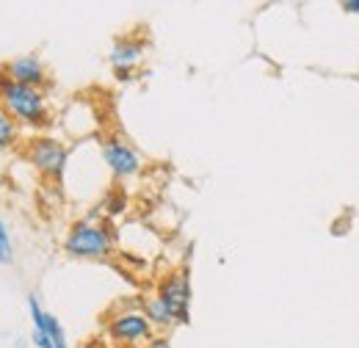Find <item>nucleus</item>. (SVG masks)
Returning <instances> with one entry per match:
<instances>
[{
    "instance_id": "10",
    "label": "nucleus",
    "mask_w": 359,
    "mask_h": 348,
    "mask_svg": "<svg viewBox=\"0 0 359 348\" xmlns=\"http://www.w3.org/2000/svg\"><path fill=\"white\" fill-rule=\"evenodd\" d=\"M138 302H141V309H144V315L149 318V323L155 326V332L158 335H166L169 329H175L177 326V318H175V312L169 309V307L161 302V296L152 290V293H144V296H138Z\"/></svg>"
},
{
    "instance_id": "8",
    "label": "nucleus",
    "mask_w": 359,
    "mask_h": 348,
    "mask_svg": "<svg viewBox=\"0 0 359 348\" xmlns=\"http://www.w3.org/2000/svg\"><path fill=\"white\" fill-rule=\"evenodd\" d=\"M0 69H3L14 83H22V86L45 88L47 83H50V75H47L45 61H42L39 55H34V53L11 58V61H6Z\"/></svg>"
},
{
    "instance_id": "9",
    "label": "nucleus",
    "mask_w": 359,
    "mask_h": 348,
    "mask_svg": "<svg viewBox=\"0 0 359 348\" xmlns=\"http://www.w3.org/2000/svg\"><path fill=\"white\" fill-rule=\"evenodd\" d=\"M28 312H31L34 332H42L47 340L53 343V348H69V340H67V332H64L61 321L53 312H47L36 293H28Z\"/></svg>"
},
{
    "instance_id": "1",
    "label": "nucleus",
    "mask_w": 359,
    "mask_h": 348,
    "mask_svg": "<svg viewBox=\"0 0 359 348\" xmlns=\"http://www.w3.org/2000/svg\"><path fill=\"white\" fill-rule=\"evenodd\" d=\"M0 108L20 128H28V130H47L53 125L45 88L14 83L3 69H0Z\"/></svg>"
},
{
    "instance_id": "4",
    "label": "nucleus",
    "mask_w": 359,
    "mask_h": 348,
    "mask_svg": "<svg viewBox=\"0 0 359 348\" xmlns=\"http://www.w3.org/2000/svg\"><path fill=\"white\" fill-rule=\"evenodd\" d=\"M25 158L45 180L58 182L69 166V144L55 138V135H36L28 141Z\"/></svg>"
},
{
    "instance_id": "15",
    "label": "nucleus",
    "mask_w": 359,
    "mask_h": 348,
    "mask_svg": "<svg viewBox=\"0 0 359 348\" xmlns=\"http://www.w3.org/2000/svg\"><path fill=\"white\" fill-rule=\"evenodd\" d=\"M340 8H343L346 14H354V17H359V0H343V3H340Z\"/></svg>"
},
{
    "instance_id": "11",
    "label": "nucleus",
    "mask_w": 359,
    "mask_h": 348,
    "mask_svg": "<svg viewBox=\"0 0 359 348\" xmlns=\"http://www.w3.org/2000/svg\"><path fill=\"white\" fill-rule=\"evenodd\" d=\"M20 125L0 108V152H8L11 147H17V141H20Z\"/></svg>"
},
{
    "instance_id": "6",
    "label": "nucleus",
    "mask_w": 359,
    "mask_h": 348,
    "mask_svg": "<svg viewBox=\"0 0 359 348\" xmlns=\"http://www.w3.org/2000/svg\"><path fill=\"white\" fill-rule=\"evenodd\" d=\"M100 158L108 166L114 180H130L144 169V158L133 144L122 135H102L100 138Z\"/></svg>"
},
{
    "instance_id": "14",
    "label": "nucleus",
    "mask_w": 359,
    "mask_h": 348,
    "mask_svg": "<svg viewBox=\"0 0 359 348\" xmlns=\"http://www.w3.org/2000/svg\"><path fill=\"white\" fill-rule=\"evenodd\" d=\"M141 348H172V340H169V335H155L149 343H144Z\"/></svg>"
},
{
    "instance_id": "12",
    "label": "nucleus",
    "mask_w": 359,
    "mask_h": 348,
    "mask_svg": "<svg viewBox=\"0 0 359 348\" xmlns=\"http://www.w3.org/2000/svg\"><path fill=\"white\" fill-rule=\"evenodd\" d=\"M125 208H128V196L119 191V188H111L108 191V196L100 202V210H102V216L105 221L114 216H119V213H125Z\"/></svg>"
},
{
    "instance_id": "5",
    "label": "nucleus",
    "mask_w": 359,
    "mask_h": 348,
    "mask_svg": "<svg viewBox=\"0 0 359 348\" xmlns=\"http://www.w3.org/2000/svg\"><path fill=\"white\" fill-rule=\"evenodd\" d=\"M155 293L161 302L169 307L177 318V326L191 323V302H194V285H191V271L188 268H172L163 274L155 285Z\"/></svg>"
},
{
    "instance_id": "3",
    "label": "nucleus",
    "mask_w": 359,
    "mask_h": 348,
    "mask_svg": "<svg viewBox=\"0 0 359 348\" xmlns=\"http://www.w3.org/2000/svg\"><path fill=\"white\" fill-rule=\"evenodd\" d=\"M105 335L111 343L119 348H141L149 343L158 332L149 323V318L144 315L141 302L135 296L133 304H116L108 315H105Z\"/></svg>"
},
{
    "instance_id": "16",
    "label": "nucleus",
    "mask_w": 359,
    "mask_h": 348,
    "mask_svg": "<svg viewBox=\"0 0 359 348\" xmlns=\"http://www.w3.org/2000/svg\"><path fill=\"white\" fill-rule=\"evenodd\" d=\"M83 348H105V343H102V340H89Z\"/></svg>"
},
{
    "instance_id": "13",
    "label": "nucleus",
    "mask_w": 359,
    "mask_h": 348,
    "mask_svg": "<svg viewBox=\"0 0 359 348\" xmlns=\"http://www.w3.org/2000/svg\"><path fill=\"white\" fill-rule=\"evenodd\" d=\"M0 262L3 265H11L14 262V243H11V235H8V227L0 216Z\"/></svg>"
},
{
    "instance_id": "7",
    "label": "nucleus",
    "mask_w": 359,
    "mask_h": 348,
    "mask_svg": "<svg viewBox=\"0 0 359 348\" xmlns=\"http://www.w3.org/2000/svg\"><path fill=\"white\" fill-rule=\"evenodd\" d=\"M144 50H147V39L144 36H119L111 44V53H108V64L114 69V78L119 83H128L133 81L135 67L141 64L144 58Z\"/></svg>"
},
{
    "instance_id": "17",
    "label": "nucleus",
    "mask_w": 359,
    "mask_h": 348,
    "mask_svg": "<svg viewBox=\"0 0 359 348\" xmlns=\"http://www.w3.org/2000/svg\"><path fill=\"white\" fill-rule=\"evenodd\" d=\"M0 182H3V177H0Z\"/></svg>"
},
{
    "instance_id": "2",
    "label": "nucleus",
    "mask_w": 359,
    "mask_h": 348,
    "mask_svg": "<svg viewBox=\"0 0 359 348\" xmlns=\"http://www.w3.org/2000/svg\"><path fill=\"white\" fill-rule=\"evenodd\" d=\"M119 232L111 227V221H91L78 218L69 224L64 235V255L72 260H108L116 249Z\"/></svg>"
}]
</instances>
